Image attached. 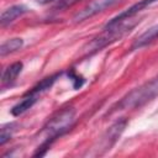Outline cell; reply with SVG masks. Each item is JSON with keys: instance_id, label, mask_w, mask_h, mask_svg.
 <instances>
[{"instance_id": "cell-1", "label": "cell", "mask_w": 158, "mask_h": 158, "mask_svg": "<svg viewBox=\"0 0 158 158\" xmlns=\"http://www.w3.org/2000/svg\"><path fill=\"white\" fill-rule=\"evenodd\" d=\"M74 120L75 110L73 107H65L54 114L43 126V130L41 132L43 135V142L38 147V151L35 153V156H44L46 151L51 147V144L72 127Z\"/></svg>"}, {"instance_id": "cell-2", "label": "cell", "mask_w": 158, "mask_h": 158, "mask_svg": "<svg viewBox=\"0 0 158 158\" xmlns=\"http://www.w3.org/2000/svg\"><path fill=\"white\" fill-rule=\"evenodd\" d=\"M157 95H158V75L143 83L142 85L132 89L130 93H127L120 101L116 102L115 106H112V110L110 111V114L115 111L139 107L146 102L151 101L152 99H154Z\"/></svg>"}, {"instance_id": "cell-3", "label": "cell", "mask_w": 158, "mask_h": 158, "mask_svg": "<svg viewBox=\"0 0 158 158\" xmlns=\"http://www.w3.org/2000/svg\"><path fill=\"white\" fill-rule=\"evenodd\" d=\"M157 0H139L138 2L133 4L132 6L127 7L126 10H123L122 12H120L118 15H116L115 17H112L105 26L104 28H109V27H114L118 23H122L125 21H128V20H132L136 15H138L143 9L148 7L149 5H152L153 2H156Z\"/></svg>"}, {"instance_id": "cell-4", "label": "cell", "mask_w": 158, "mask_h": 158, "mask_svg": "<svg viewBox=\"0 0 158 158\" xmlns=\"http://www.w3.org/2000/svg\"><path fill=\"white\" fill-rule=\"evenodd\" d=\"M117 0H94L90 4H88L85 7H83L79 12H77L73 17L75 22H81L84 20H88L99 12H102L105 9L112 6Z\"/></svg>"}, {"instance_id": "cell-5", "label": "cell", "mask_w": 158, "mask_h": 158, "mask_svg": "<svg viewBox=\"0 0 158 158\" xmlns=\"http://www.w3.org/2000/svg\"><path fill=\"white\" fill-rule=\"evenodd\" d=\"M127 121L126 120H117L115 123H112L109 130L106 131V133L102 136V141H101V149L104 151H109L111 149V147L116 143V141L118 139V137L121 136V133L123 132L125 127H126Z\"/></svg>"}, {"instance_id": "cell-6", "label": "cell", "mask_w": 158, "mask_h": 158, "mask_svg": "<svg viewBox=\"0 0 158 158\" xmlns=\"http://www.w3.org/2000/svg\"><path fill=\"white\" fill-rule=\"evenodd\" d=\"M27 11H28V9H27L25 5H22V4H19V5H14V6L7 7V9L4 10L2 14H1V19H0L1 26L5 27V26L10 25V23L14 22L17 17L25 15Z\"/></svg>"}, {"instance_id": "cell-7", "label": "cell", "mask_w": 158, "mask_h": 158, "mask_svg": "<svg viewBox=\"0 0 158 158\" xmlns=\"http://www.w3.org/2000/svg\"><path fill=\"white\" fill-rule=\"evenodd\" d=\"M22 67H23V64L21 62H15V63L7 65L4 69L2 75H1V85H2V88L7 86V85H11L16 80V78L19 77V74L22 70Z\"/></svg>"}, {"instance_id": "cell-8", "label": "cell", "mask_w": 158, "mask_h": 158, "mask_svg": "<svg viewBox=\"0 0 158 158\" xmlns=\"http://www.w3.org/2000/svg\"><path fill=\"white\" fill-rule=\"evenodd\" d=\"M157 40H158V25H154L151 28H148L147 31H144L141 36L137 37V40L135 41V43L132 46V49L142 48L147 44H151L152 42H154Z\"/></svg>"}, {"instance_id": "cell-9", "label": "cell", "mask_w": 158, "mask_h": 158, "mask_svg": "<svg viewBox=\"0 0 158 158\" xmlns=\"http://www.w3.org/2000/svg\"><path fill=\"white\" fill-rule=\"evenodd\" d=\"M37 100H38L37 96H33V95H31V94L27 93V94L22 98V100H20L16 105L12 106L11 114H12L14 116H20V115L25 114L28 109H31V107L35 105V102H36Z\"/></svg>"}, {"instance_id": "cell-10", "label": "cell", "mask_w": 158, "mask_h": 158, "mask_svg": "<svg viewBox=\"0 0 158 158\" xmlns=\"http://www.w3.org/2000/svg\"><path fill=\"white\" fill-rule=\"evenodd\" d=\"M22 46H23V40L22 38H19V37L10 38V40H7V41L1 43V46H0V56L5 57V56H7L10 53H14V52L19 51Z\"/></svg>"}, {"instance_id": "cell-11", "label": "cell", "mask_w": 158, "mask_h": 158, "mask_svg": "<svg viewBox=\"0 0 158 158\" xmlns=\"http://www.w3.org/2000/svg\"><path fill=\"white\" fill-rule=\"evenodd\" d=\"M15 131V123H6L0 130V146H4L12 136Z\"/></svg>"}, {"instance_id": "cell-12", "label": "cell", "mask_w": 158, "mask_h": 158, "mask_svg": "<svg viewBox=\"0 0 158 158\" xmlns=\"http://www.w3.org/2000/svg\"><path fill=\"white\" fill-rule=\"evenodd\" d=\"M37 2H40V4H49V2H52V1H54V0H36Z\"/></svg>"}]
</instances>
